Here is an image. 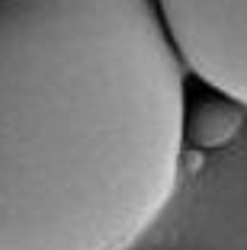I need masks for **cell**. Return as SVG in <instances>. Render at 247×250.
Wrapping results in <instances>:
<instances>
[{
	"label": "cell",
	"instance_id": "6da1fadb",
	"mask_svg": "<svg viewBox=\"0 0 247 250\" xmlns=\"http://www.w3.org/2000/svg\"><path fill=\"white\" fill-rule=\"evenodd\" d=\"M183 135L154 0H0V250H129L174 199Z\"/></svg>",
	"mask_w": 247,
	"mask_h": 250
},
{
	"label": "cell",
	"instance_id": "7a4b0ae2",
	"mask_svg": "<svg viewBox=\"0 0 247 250\" xmlns=\"http://www.w3.org/2000/svg\"><path fill=\"white\" fill-rule=\"evenodd\" d=\"M180 61L247 106V0H157Z\"/></svg>",
	"mask_w": 247,
	"mask_h": 250
}]
</instances>
